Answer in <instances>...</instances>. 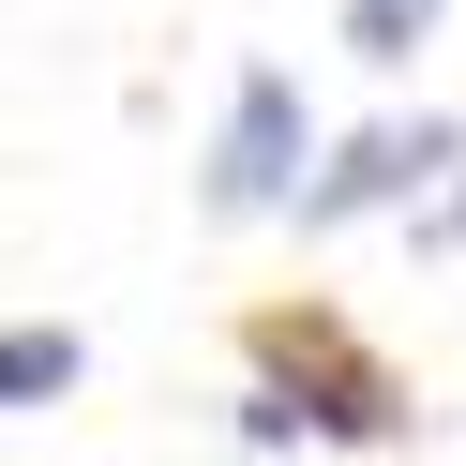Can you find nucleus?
Listing matches in <instances>:
<instances>
[{"label": "nucleus", "instance_id": "1", "mask_svg": "<svg viewBox=\"0 0 466 466\" xmlns=\"http://www.w3.org/2000/svg\"><path fill=\"white\" fill-rule=\"evenodd\" d=\"M271 196H301V76L256 61L226 106V151H211V211H271Z\"/></svg>", "mask_w": 466, "mask_h": 466}, {"label": "nucleus", "instance_id": "2", "mask_svg": "<svg viewBox=\"0 0 466 466\" xmlns=\"http://www.w3.org/2000/svg\"><path fill=\"white\" fill-rule=\"evenodd\" d=\"M451 151H466L451 121H376V136H346V166H316V181H301V226H346V211H391V196H421V181H436Z\"/></svg>", "mask_w": 466, "mask_h": 466}, {"label": "nucleus", "instance_id": "3", "mask_svg": "<svg viewBox=\"0 0 466 466\" xmlns=\"http://www.w3.org/2000/svg\"><path fill=\"white\" fill-rule=\"evenodd\" d=\"M76 376H91V346H76L61 316H15V331H0V406H46V391H76Z\"/></svg>", "mask_w": 466, "mask_h": 466}, {"label": "nucleus", "instance_id": "4", "mask_svg": "<svg viewBox=\"0 0 466 466\" xmlns=\"http://www.w3.org/2000/svg\"><path fill=\"white\" fill-rule=\"evenodd\" d=\"M421 31H436V0H346V46H361L376 76H391L406 46H421Z\"/></svg>", "mask_w": 466, "mask_h": 466}]
</instances>
